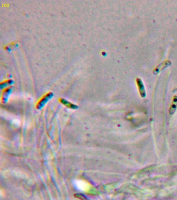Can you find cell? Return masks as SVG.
Returning <instances> with one entry per match:
<instances>
[{"label": "cell", "mask_w": 177, "mask_h": 200, "mask_svg": "<svg viewBox=\"0 0 177 200\" xmlns=\"http://www.w3.org/2000/svg\"><path fill=\"white\" fill-rule=\"evenodd\" d=\"M52 97V93H48L47 95H45V97L43 98L41 100L39 103H38V105H37V108H38V109H41V108H42L43 106L45 105L48 101L50 100Z\"/></svg>", "instance_id": "1"}, {"label": "cell", "mask_w": 177, "mask_h": 200, "mask_svg": "<svg viewBox=\"0 0 177 200\" xmlns=\"http://www.w3.org/2000/svg\"><path fill=\"white\" fill-rule=\"evenodd\" d=\"M60 101H61V102L63 103L64 105L67 106V107L70 108H72V109H76L77 108V106L73 104L72 103H71L69 102H68L67 100H65V99H61V100H60Z\"/></svg>", "instance_id": "2"}, {"label": "cell", "mask_w": 177, "mask_h": 200, "mask_svg": "<svg viewBox=\"0 0 177 200\" xmlns=\"http://www.w3.org/2000/svg\"><path fill=\"white\" fill-rule=\"evenodd\" d=\"M75 196L79 198V199H81V200H89L87 198L85 197V195H83V194H75Z\"/></svg>", "instance_id": "3"}]
</instances>
